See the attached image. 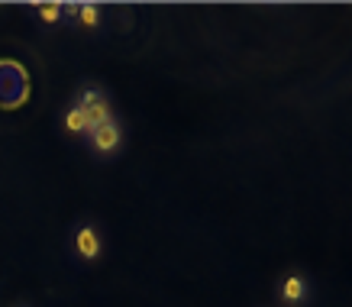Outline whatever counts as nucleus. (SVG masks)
<instances>
[{
	"label": "nucleus",
	"instance_id": "nucleus-1",
	"mask_svg": "<svg viewBox=\"0 0 352 307\" xmlns=\"http://www.w3.org/2000/svg\"><path fill=\"white\" fill-rule=\"evenodd\" d=\"M75 107H81L87 117V133L94 127H100V123H107V120H113V107H110V100L104 94H100V87H81L78 91V100Z\"/></svg>",
	"mask_w": 352,
	"mask_h": 307
},
{
	"label": "nucleus",
	"instance_id": "nucleus-2",
	"mask_svg": "<svg viewBox=\"0 0 352 307\" xmlns=\"http://www.w3.org/2000/svg\"><path fill=\"white\" fill-rule=\"evenodd\" d=\"M87 142H91V149L97 156H113L120 149V142H123V129H120L117 120H107V123H100V127H94L87 133Z\"/></svg>",
	"mask_w": 352,
	"mask_h": 307
},
{
	"label": "nucleus",
	"instance_id": "nucleus-3",
	"mask_svg": "<svg viewBox=\"0 0 352 307\" xmlns=\"http://www.w3.org/2000/svg\"><path fill=\"white\" fill-rule=\"evenodd\" d=\"M100 236H97V230L91 226V223H81L75 230V253L78 259H85V262H94L97 255H100Z\"/></svg>",
	"mask_w": 352,
	"mask_h": 307
},
{
	"label": "nucleus",
	"instance_id": "nucleus-4",
	"mask_svg": "<svg viewBox=\"0 0 352 307\" xmlns=\"http://www.w3.org/2000/svg\"><path fill=\"white\" fill-rule=\"evenodd\" d=\"M304 295H307V282L300 275H288L285 278V285H281V297L288 301V304H300L304 301Z\"/></svg>",
	"mask_w": 352,
	"mask_h": 307
},
{
	"label": "nucleus",
	"instance_id": "nucleus-5",
	"mask_svg": "<svg viewBox=\"0 0 352 307\" xmlns=\"http://www.w3.org/2000/svg\"><path fill=\"white\" fill-rule=\"evenodd\" d=\"M65 129L72 133V136H85L87 133V117H85V110L81 107H68V114H65Z\"/></svg>",
	"mask_w": 352,
	"mask_h": 307
},
{
	"label": "nucleus",
	"instance_id": "nucleus-6",
	"mask_svg": "<svg viewBox=\"0 0 352 307\" xmlns=\"http://www.w3.org/2000/svg\"><path fill=\"white\" fill-rule=\"evenodd\" d=\"M36 17L43 23H65V3H39Z\"/></svg>",
	"mask_w": 352,
	"mask_h": 307
},
{
	"label": "nucleus",
	"instance_id": "nucleus-7",
	"mask_svg": "<svg viewBox=\"0 0 352 307\" xmlns=\"http://www.w3.org/2000/svg\"><path fill=\"white\" fill-rule=\"evenodd\" d=\"M78 23L87 26V30H97L100 26V7L97 3H81L78 7Z\"/></svg>",
	"mask_w": 352,
	"mask_h": 307
},
{
	"label": "nucleus",
	"instance_id": "nucleus-8",
	"mask_svg": "<svg viewBox=\"0 0 352 307\" xmlns=\"http://www.w3.org/2000/svg\"><path fill=\"white\" fill-rule=\"evenodd\" d=\"M78 7L81 3H65V20H78Z\"/></svg>",
	"mask_w": 352,
	"mask_h": 307
}]
</instances>
